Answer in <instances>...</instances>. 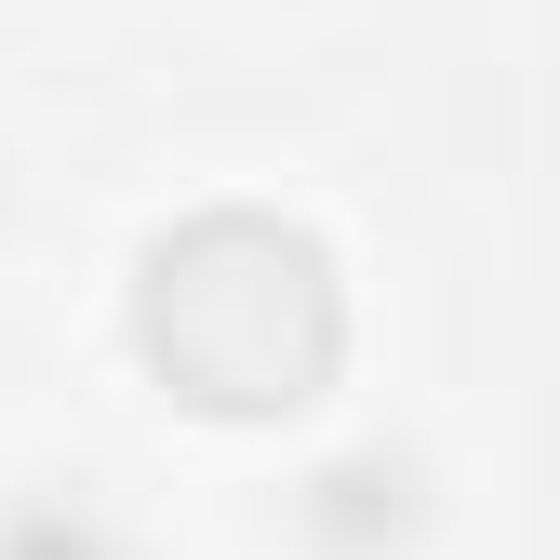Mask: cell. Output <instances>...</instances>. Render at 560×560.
Wrapping results in <instances>:
<instances>
[{
	"label": "cell",
	"mask_w": 560,
	"mask_h": 560,
	"mask_svg": "<svg viewBox=\"0 0 560 560\" xmlns=\"http://www.w3.org/2000/svg\"><path fill=\"white\" fill-rule=\"evenodd\" d=\"M133 361L214 428H280L347 374V280L320 228L214 200L133 254Z\"/></svg>",
	"instance_id": "1"
},
{
	"label": "cell",
	"mask_w": 560,
	"mask_h": 560,
	"mask_svg": "<svg viewBox=\"0 0 560 560\" xmlns=\"http://www.w3.org/2000/svg\"><path fill=\"white\" fill-rule=\"evenodd\" d=\"M428 534H441V467L387 428L334 441L280 480V547L294 560H428Z\"/></svg>",
	"instance_id": "2"
},
{
	"label": "cell",
	"mask_w": 560,
	"mask_h": 560,
	"mask_svg": "<svg viewBox=\"0 0 560 560\" xmlns=\"http://www.w3.org/2000/svg\"><path fill=\"white\" fill-rule=\"evenodd\" d=\"M0 560H133V521L107 508V480L40 467V480H0Z\"/></svg>",
	"instance_id": "3"
},
{
	"label": "cell",
	"mask_w": 560,
	"mask_h": 560,
	"mask_svg": "<svg viewBox=\"0 0 560 560\" xmlns=\"http://www.w3.org/2000/svg\"><path fill=\"white\" fill-rule=\"evenodd\" d=\"M0 241H14V161H0Z\"/></svg>",
	"instance_id": "4"
}]
</instances>
